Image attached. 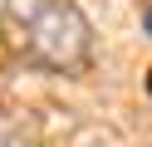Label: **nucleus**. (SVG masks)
<instances>
[{
	"instance_id": "1",
	"label": "nucleus",
	"mask_w": 152,
	"mask_h": 147,
	"mask_svg": "<svg viewBox=\"0 0 152 147\" xmlns=\"http://www.w3.org/2000/svg\"><path fill=\"white\" fill-rule=\"evenodd\" d=\"M25 49L44 69H74L88 54V20L74 0H49L25 25Z\"/></svg>"
},
{
	"instance_id": "2",
	"label": "nucleus",
	"mask_w": 152,
	"mask_h": 147,
	"mask_svg": "<svg viewBox=\"0 0 152 147\" xmlns=\"http://www.w3.org/2000/svg\"><path fill=\"white\" fill-rule=\"evenodd\" d=\"M147 93H152V69H147Z\"/></svg>"
},
{
	"instance_id": "3",
	"label": "nucleus",
	"mask_w": 152,
	"mask_h": 147,
	"mask_svg": "<svg viewBox=\"0 0 152 147\" xmlns=\"http://www.w3.org/2000/svg\"><path fill=\"white\" fill-rule=\"evenodd\" d=\"M147 29H152V10H147Z\"/></svg>"
}]
</instances>
